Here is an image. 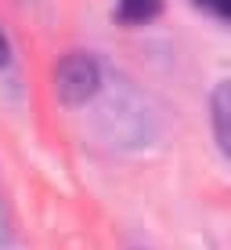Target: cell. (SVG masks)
Instances as JSON below:
<instances>
[{
	"label": "cell",
	"instance_id": "277c9868",
	"mask_svg": "<svg viewBox=\"0 0 231 250\" xmlns=\"http://www.w3.org/2000/svg\"><path fill=\"white\" fill-rule=\"evenodd\" d=\"M199 11H206V15H213V19H224V22H231V0H192Z\"/></svg>",
	"mask_w": 231,
	"mask_h": 250
},
{
	"label": "cell",
	"instance_id": "5b68a950",
	"mask_svg": "<svg viewBox=\"0 0 231 250\" xmlns=\"http://www.w3.org/2000/svg\"><path fill=\"white\" fill-rule=\"evenodd\" d=\"M4 62H7V37L0 33V65H4Z\"/></svg>",
	"mask_w": 231,
	"mask_h": 250
},
{
	"label": "cell",
	"instance_id": "6da1fadb",
	"mask_svg": "<svg viewBox=\"0 0 231 250\" xmlns=\"http://www.w3.org/2000/svg\"><path fill=\"white\" fill-rule=\"evenodd\" d=\"M101 87V69L90 55H65L54 69V91L65 105H83Z\"/></svg>",
	"mask_w": 231,
	"mask_h": 250
},
{
	"label": "cell",
	"instance_id": "7a4b0ae2",
	"mask_svg": "<svg viewBox=\"0 0 231 250\" xmlns=\"http://www.w3.org/2000/svg\"><path fill=\"white\" fill-rule=\"evenodd\" d=\"M213 134H217L220 152L231 160V80L213 91Z\"/></svg>",
	"mask_w": 231,
	"mask_h": 250
},
{
	"label": "cell",
	"instance_id": "3957f363",
	"mask_svg": "<svg viewBox=\"0 0 231 250\" xmlns=\"http://www.w3.org/2000/svg\"><path fill=\"white\" fill-rule=\"evenodd\" d=\"M162 0H116V19L123 25H144L159 19Z\"/></svg>",
	"mask_w": 231,
	"mask_h": 250
}]
</instances>
